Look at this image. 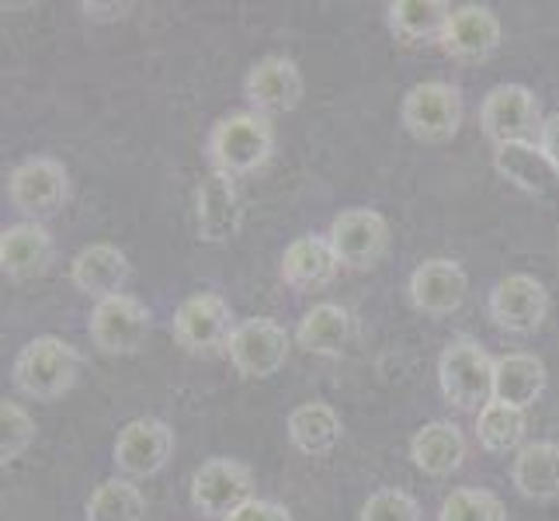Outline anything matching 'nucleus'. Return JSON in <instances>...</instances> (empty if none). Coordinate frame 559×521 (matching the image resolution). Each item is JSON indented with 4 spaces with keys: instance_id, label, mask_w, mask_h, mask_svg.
Masks as SVG:
<instances>
[{
    "instance_id": "bb28decb",
    "label": "nucleus",
    "mask_w": 559,
    "mask_h": 521,
    "mask_svg": "<svg viewBox=\"0 0 559 521\" xmlns=\"http://www.w3.org/2000/svg\"><path fill=\"white\" fill-rule=\"evenodd\" d=\"M390 28L407 38V43H420V38H441L452 8L441 0H393L390 8Z\"/></svg>"
},
{
    "instance_id": "39448f33",
    "label": "nucleus",
    "mask_w": 559,
    "mask_h": 521,
    "mask_svg": "<svg viewBox=\"0 0 559 521\" xmlns=\"http://www.w3.org/2000/svg\"><path fill=\"white\" fill-rule=\"evenodd\" d=\"M400 119L420 143H449L462 126V91L445 81L414 84L403 98Z\"/></svg>"
},
{
    "instance_id": "dca6fc26",
    "label": "nucleus",
    "mask_w": 559,
    "mask_h": 521,
    "mask_svg": "<svg viewBox=\"0 0 559 521\" xmlns=\"http://www.w3.org/2000/svg\"><path fill=\"white\" fill-rule=\"evenodd\" d=\"M195 223H199V237L205 244H226L237 237V229L243 223V209H240L237 185L229 174L212 170L199 185Z\"/></svg>"
},
{
    "instance_id": "f257e3e1",
    "label": "nucleus",
    "mask_w": 559,
    "mask_h": 521,
    "mask_svg": "<svg viewBox=\"0 0 559 521\" xmlns=\"http://www.w3.org/2000/svg\"><path fill=\"white\" fill-rule=\"evenodd\" d=\"M205 150H209L212 170L229 174V178L250 174L272 157L275 126L261 111H234L212 126Z\"/></svg>"
},
{
    "instance_id": "5701e85b",
    "label": "nucleus",
    "mask_w": 559,
    "mask_h": 521,
    "mask_svg": "<svg viewBox=\"0 0 559 521\" xmlns=\"http://www.w3.org/2000/svg\"><path fill=\"white\" fill-rule=\"evenodd\" d=\"M493 167H497L500 178H508L522 191H532V196H543V191H549L552 181L559 178V170L552 167V161L546 157L538 143L493 146Z\"/></svg>"
},
{
    "instance_id": "9b49d317",
    "label": "nucleus",
    "mask_w": 559,
    "mask_h": 521,
    "mask_svg": "<svg viewBox=\"0 0 559 521\" xmlns=\"http://www.w3.org/2000/svg\"><path fill=\"white\" fill-rule=\"evenodd\" d=\"M229 320H234V313H229V303L223 296L195 293L175 310V341L195 355H212L234 338Z\"/></svg>"
},
{
    "instance_id": "aec40b11",
    "label": "nucleus",
    "mask_w": 559,
    "mask_h": 521,
    "mask_svg": "<svg viewBox=\"0 0 559 521\" xmlns=\"http://www.w3.org/2000/svg\"><path fill=\"white\" fill-rule=\"evenodd\" d=\"M337 272H341V261L326 237H299L285 247L282 279L293 288L313 293V288L331 285L337 279Z\"/></svg>"
},
{
    "instance_id": "412c9836",
    "label": "nucleus",
    "mask_w": 559,
    "mask_h": 521,
    "mask_svg": "<svg viewBox=\"0 0 559 521\" xmlns=\"http://www.w3.org/2000/svg\"><path fill=\"white\" fill-rule=\"evenodd\" d=\"M546 390V365L528 352H514L493 362V400L525 411Z\"/></svg>"
},
{
    "instance_id": "6ab92c4d",
    "label": "nucleus",
    "mask_w": 559,
    "mask_h": 521,
    "mask_svg": "<svg viewBox=\"0 0 559 521\" xmlns=\"http://www.w3.org/2000/svg\"><path fill=\"white\" fill-rule=\"evenodd\" d=\"M56 254L52 234L43 223H14L0 234V268L8 279L43 275Z\"/></svg>"
},
{
    "instance_id": "0eeeda50",
    "label": "nucleus",
    "mask_w": 559,
    "mask_h": 521,
    "mask_svg": "<svg viewBox=\"0 0 559 521\" xmlns=\"http://www.w3.org/2000/svg\"><path fill=\"white\" fill-rule=\"evenodd\" d=\"M8 196L17 212L25 216H52L70 196V174L52 157H32L11 170Z\"/></svg>"
},
{
    "instance_id": "c756f323",
    "label": "nucleus",
    "mask_w": 559,
    "mask_h": 521,
    "mask_svg": "<svg viewBox=\"0 0 559 521\" xmlns=\"http://www.w3.org/2000/svg\"><path fill=\"white\" fill-rule=\"evenodd\" d=\"M438 521H508L504 500L479 487H459L445 497Z\"/></svg>"
},
{
    "instance_id": "9d476101",
    "label": "nucleus",
    "mask_w": 559,
    "mask_h": 521,
    "mask_svg": "<svg viewBox=\"0 0 559 521\" xmlns=\"http://www.w3.org/2000/svg\"><path fill=\"white\" fill-rule=\"evenodd\" d=\"M87 331L105 355H132L140 352L150 334V313L136 296L122 293L94 306Z\"/></svg>"
},
{
    "instance_id": "2eb2a0df",
    "label": "nucleus",
    "mask_w": 559,
    "mask_h": 521,
    "mask_svg": "<svg viewBox=\"0 0 559 521\" xmlns=\"http://www.w3.org/2000/svg\"><path fill=\"white\" fill-rule=\"evenodd\" d=\"M302 73L288 56H264L250 67L243 94L261 115L267 111H293L302 102Z\"/></svg>"
},
{
    "instance_id": "2f4dec72",
    "label": "nucleus",
    "mask_w": 559,
    "mask_h": 521,
    "mask_svg": "<svg viewBox=\"0 0 559 521\" xmlns=\"http://www.w3.org/2000/svg\"><path fill=\"white\" fill-rule=\"evenodd\" d=\"M361 521H420V508L407 490L385 487L365 500Z\"/></svg>"
},
{
    "instance_id": "a878e982",
    "label": "nucleus",
    "mask_w": 559,
    "mask_h": 521,
    "mask_svg": "<svg viewBox=\"0 0 559 521\" xmlns=\"http://www.w3.org/2000/svg\"><path fill=\"white\" fill-rule=\"evenodd\" d=\"M341 417L323 400H310L288 414V438L302 455H326L341 441Z\"/></svg>"
},
{
    "instance_id": "b1692460",
    "label": "nucleus",
    "mask_w": 559,
    "mask_h": 521,
    "mask_svg": "<svg viewBox=\"0 0 559 521\" xmlns=\"http://www.w3.org/2000/svg\"><path fill=\"white\" fill-rule=\"evenodd\" d=\"M514 487L528 500L559 497V446L556 441H528L514 455Z\"/></svg>"
},
{
    "instance_id": "72a5a7b5",
    "label": "nucleus",
    "mask_w": 559,
    "mask_h": 521,
    "mask_svg": "<svg viewBox=\"0 0 559 521\" xmlns=\"http://www.w3.org/2000/svg\"><path fill=\"white\" fill-rule=\"evenodd\" d=\"M538 146H543V153L552 161V167L559 170V111L546 119L543 137H538Z\"/></svg>"
},
{
    "instance_id": "f3484780",
    "label": "nucleus",
    "mask_w": 559,
    "mask_h": 521,
    "mask_svg": "<svg viewBox=\"0 0 559 521\" xmlns=\"http://www.w3.org/2000/svg\"><path fill=\"white\" fill-rule=\"evenodd\" d=\"M466 293H469V279L449 258L424 261L411 275V299L420 313H431V317L455 313L459 306L466 303Z\"/></svg>"
},
{
    "instance_id": "423d86ee",
    "label": "nucleus",
    "mask_w": 559,
    "mask_h": 521,
    "mask_svg": "<svg viewBox=\"0 0 559 521\" xmlns=\"http://www.w3.org/2000/svg\"><path fill=\"white\" fill-rule=\"evenodd\" d=\"M191 500L202 514L226 521L247 500H254V476L234 459H209L191 476Z\"/></svg>"
},
{
    "instance_id": "1a4fd4ad",
    "label": "nucleus",
    "mask_w": 559,
    "mask_h": 521,
    "mask_svg": "<svg viewBox=\"0 0 559 521\" xmlns=\"http://www.w3.org/2000/svg\"><path fill=\"white\" fill-rule=\"evenodd\" d=\"M229 362L237 365V372L247 379H267L275 376L288 358V334L267 317H254L234 327L229 338Z\"/></svg>"
},
{
    "instance_id": "c85d7f7f",
    "label": "nucleus",
    "mask_w": 559,
    "mask_h": 521,
    "mask_svg": "<svg viewBox=\"0 0 559 521\" xmlns=\"http://www.w3.org/2000/svg\"><path fill=\"white\" fill-rule=\"evenodd\" d=\"M146 500L129 479H105L87 500V521H143Z\"/></svg>"
},
{
    "instance_id": "7ed1b4c3",
    "label": "nucleus",
    "mask_w": 559,
    "mask_h": 521,
    "mask_svg": "<svg viewBox=\"0 0 559 521\" xmlns=\"http://www.w3.org/2000/svg\"><path fill=\"white\" fill-rule=\"evenodd\" d=\"M493 362L484 344L469 338H459L441 352L438 382L455 411H484L493 403Z\"/></svg>"
},
{
    "instance_id": "4be33fe9",
    "label": "nucleus",
    "mask_w": 559,
    "mask_h": 521,
    "mask_svg": "<svg viewBox=\"0 0 559 521\" xmlns=\"http://www.w3.org/2000/svg\"><path fill=\"white\" fill-rule=\"evenodd\" d=\"M411 459L420 473L428 476H449L462 466L466 459V438L449 421H431L414 435L411 441Z\"/></svg>"
},
{
    "instance_id": "393cba45",
    "label": "nucleus",
    "mask_w": 559,
    "mask_h": 521,
    "mask_svg": "<svg viewBox=\"0 0 559 521\" xmlns=\"http://www.w3.org/2000/svg\"><path fill=\"white\" fill-rule=\"evenodd\" d=\"M352 334H355L352 313L344 310V306H337V303H320V306H313V310L299 320L296 341L310 355L334 358V355L344 352V347H348Z\"/></svg>"
},
{
    "instance_id": "f8f14e48",
    "label": "nucleus",
    "mask_w": 559,
    "mask_h": 521,
    "mask_svg": "<svg viewBox=\"0 0 559 521\" xmlns=\"http://www.w3.org/2000/svg\"><path fill=\"white\" fill-rule=\"evenodd\" d=\"M500 35H504V28H500V17L490 8L462 4V8H452L438 43L459 63H484L497 52Z\"/></svg>"
},
{
    "instance_id": "f704fd0d",
    "label": "nucleus",
    "mask_w": 559,
    "mask_h": 521,
    "mask_svg": "<svg viewBox=\"0 0 559 521\" xmlns=\"http://www.w3.org/2000/svg\"><path fill=\"white\" fill-rule=\"evenodd\" d=\"M84 11L94 14V11H102V4H84ZM105 11H129V4H111V8H105ZM98 17H115V14H98Z\"/></svg>"
},
{
    "instance_id": "20e7f679",
    "label": "nucleus",
    "mask_w": 559,
    "mask_h": 521,
    "mask_svg": "<svg viewBox=\"0 0 559 521\" xmlns=\"http://www.w3.org/2000/svg\"><path fill=\"white\" fill-rule=\"evenodd\" d=\"M479 126L493 146L504 143H538L543 137V108L538 98L522 84H497L479 108Z\"/></svg>"
},
{
    "instance_id": "a211bd4d",
    "label": "nucleus",
    "mask_w": 559,
    "mask_h": 521,
    "mask_svg": "<svg viewBox=\"0 0 559 521\" xmlns=\"http://www.w3.org/2000/svg\"><path fill=\"white\" fill-rule=\"evenodd\" d=\"M70 279L91 299H111L122 296L129 282V258L111 244H91L70 264Z\"/></svg>"
},
{
    "instance_id": "cd10ccee",
    "label": "nucleus",
    "mask_w": 559,
    "mask_h": 521,
    "mask_svg": "<svg viewBox=\"0 0 559 521\" xmlns=\"http://www.w3.org/2000/svg\"><path fill=\"white\" fill-rule=\"evenodd\" d=\"M476 438L479 446L493 455H504L522 446L525 438V411L508 407V403H487L476 417Z\"/></svg>"
},
{
    "instance_id": "473e14b6",
    "label": "nucleus",
    "mask_w": 559,
    "mask_h": 521,
    "mask_svg": "<svg viewBox=\"0 0 559 521\" xmlns=\"http://www.w3.org/2000/svg\"><path fill=\"white\" fill-rule=\"evenodd\" d=\"M226 521H293V514H288L282 505H275V500H247V505L240 511H234Z\"/></svg>"
},
{
    "instance_id": "4468645a",
    "label": "nucleus",
    "mask_w": 559,
    "mask_h": 521,
    "mask_svg": "<svg viewBox=\"0 0 559 521\" xmlns=\"http://www.w3.org/2000/svg\"><path fill=\"white\" fill-rule=\"evenodd\" d=\"M170 452H175V431L157 417L129 421L115 441V466L126 476H153L167 466Z\"/></svg>"
},
{
    "instance_id": "7c9ffc66",
    "label": "nucleus",
    "mask_w": 559,
    "mask_h": 521,
    "mask_svg": "<svg viewBox=\"0 0 559 521\" xmlns=\"http://www.w3.org/2000/svg\"><path fill=\"white\" fill-rule=\"evenodd\" d=\"M0 431H4L0 435V459L8 466V462H14L35 441V421L28 417L22 403L4 400L0 403Z\"/></svg>"
},
{
    "instance_id": "f03ea898",
    "label": "nucleus",
    "mask_w": 559,
    "mask_h": 521,
    "mask_svg": "<svg viewBox=\"0 0 559 521\" xmlns=\"http://www.w3.org/2000/svg\"><path fill=\"white\" fill-rule=\"evenodd\" d=\"M76 372H81V355L60 338H35L14 358V386L35 400H56L70 393Z\"/></svg>"
},
{
    "instance_id": "6e6552de",
    "label": "nucleus",
    "mask_w": 559,
    "mask_h": 521,
    "mask_svg": "<svg viewBox=\"0 0 559 521\" xmlns=\"http://www.w3.org/2000/svg\"><path fill=\"white\" fill-rule=\"evenodd\" d=\"M326 240H331L341 264L365 272V268H372L385 254V247H390V223H385V216L376 209H348L331 223Z\"/></svg>"
},
{
    "instance_id": "ddd939ff",
    "label": "nucleus",
    "mask_w": 559,
    "mask_h": 521,
    "mask_svg": "<svg viewBox=\"0 0 559 521\" xmlns=\"http://www.w3.org/2000/svg\"><path fill=\"white\" fill-rule=\"evenodd\" d=\"M549 313V293L546 285L532 275H508L493 285L490 293V317L497 327L511 334H532L543 327Z\"/></svg>"
}]
</instances>
